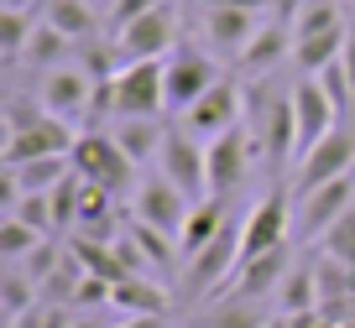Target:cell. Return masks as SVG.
Instances as JSON below:
<instances>
[{
	"label": "cell",
	"mask_w": 355,
	"mask_h": 328,
	"mask_svg": "<svg viewBox=\"0 0 355 328\" xmlns=\"http://www.w3.org/2000/svg\"><path fill=\"white\" fill-rule=\"evenodd\" d=\"M245 131L256 141V162H266V172H282L288 162H298V120H293V84H272V78H251L245 94Z\"/></svg>",
	"instance_id": "cell-1"
},
{
	"label": "cell",
	"mask_w": 355,
	"mask_h": 328,
	"mask_svg": "<svg viewBox=\"0 0 355 328\" xmlns=\"http://www.w3.org/2000/svg\"><path fill=\"white\" fill-rule=\"evenodd\" d=\"M100 84H105V78L94 73L84 57H68L63 68H53V73L37 78L32 94L42 99V104L53 109L63 125H73V120H94V99H100Z\"/></svg>",
	"instance_id": "cell-2"
},
{
	"label": "cell",
	"mask_w": 355,
	"mask_h": 328,
	"mask_svg": "<svg viewBox=\"0 0 355 328\" xmlns=\"http://www.w3.org/2000/svg\"><path fill=\"white\" fill-rule=\"evenodd\" d=\"M167 57H146V63H121L110 78V99H115V120H146L167 109Z\"/></svg>",
	"instance_id": "cell-3"
},
{
	"label": "cell",
	"mask_w": 355,
	"mask_h": 328,
	"mask_svg": "<svg viewBox=\"0 0 355 328\" xmlns=\"http://www.w3.org/2000/svg\"><path fill=\"white\" fill-rule=\"evenodd\" d=\"M220 63H214V53L209 47H199V42H183L167 53V78H162V89H167V109L173 115H183V109L193 104V99H204L214 84H220Z\"/></svg>",
	"instance_id": "cell-4"
},
{
	"label": "cell",
	"mask_w": 355,
	"mask_h": 328,
	"mask_svg": "<svg viewBox=\"0 0 355 328\" xmlns=\"http://www.w3.org/2000/svg\"><path fill=\"white\" fill-rule=\"evenodd\" d=\"M183 42V21H178V0H157L146 16L115 32V53L121 63H146V57H167Z\"/></svg>",
	"instance_id": "cell-5"
},
{
	"label": "cell",
	"mask_w": 355,
	"mask_h": 328,
	"mask_svg": "<svg viewBox=\"0 0 355 328\" xmlns=\"http://www.w3.org/2000/svg\"><path fill=\"white\" fill-rule=\"evenodd\" d=\"M73 172L84 177V183H100L110 188L115 198H125V188L136 183V162L121 152V141H115L110 131H84L73 141Z\"/></svg>",
	"instance_id": "cell-6"
},
{
	"label": "cell",
	"mask_w": 355,
	"mask_h": 328,
	"mask_svg": "<svg viewBox=\"0 0 355 328\" xmlns=\"http://www.w3.org/2000/svg\"><path fill=\"white\" fill-rule=\"evenodd\" d=\"M178 125H183L189 136H199L204 146H209L214 136H225V131H235V125H245V89H241V78L225 73L220 84L209 89V94L193 99V104L178 115Z\"/></svg>",
	"instance_id": "cell-7"
},
{
	"label": "cell",
	"mask_w": 355,
	"mask_h": 328,
	"mask_svg": "<svg viewBox=\"0 0 355 328\" xmlns=\"http://www.w3.org/2000/svg\"><path fill=\"white\" fill-rule=\"evenodd\" d=\"M157 172H162L167 183H178L193 203H199V198H209V146H204L199 136H189L183 125H167Z\"/></svg>",
	"instance_id": "cell-8"
},
{
	"label": "cell",
	"mask_w": 355,
	"mask_h": 328,
	"mask_svg": "<svg viewBox=\"0 0 355 328\" xmlns=\"http://www.w3.org/2000/svg\"><path fill=\"white\" fill-rule=\"evenodd\" d=\"M288 230H293L288 188L277 183V188H266V193L251 203V214L241 219V261L266 255V250H282V245H288Z\"/></svg>",
	"instance_id": "cell-9"
},
{
	"label": "cell",
	"mask_w": 355,
	"mask_h": 328,
	"mask_svg": "<svg viewBox=\"0 0 355 328\" xmlns=\"http://www.w3.org/2000/svg\"><path fill=\"white\" fill-rule=\"evenodd\" d=\"M189 208H193V198L183 193L178 183H167L162 172H146L141 183H136V193H131V219H141V224H152V230L173 235V240L183 235Z\"/></svg>",
	"instance_id": "cell-10"
},
{
	"label": "cell",
	"mask_w": 355,
	"mask_h": 328,
	"mask_svg": "<svg viewBox=\"0 0 355 328\" xmlns=\"http://www.w3.org/2000/svg\"><path fill=\"white\" fill-rule=\"evenodd\" d=\"M345 172H355V125L350 120H340L319 146H309V152L298 156L293 193H309V188L329 183V177H345Z\"/></svg>",
	"instance_id": "cell-11"
},
{
	"label": "cell",
	"mask_w": 355,
	"mask_h": 328,
	"mask_svg": "<svg viewBox=\"0 0 355 328\" xmlns=\"http://www.w3.org/2000/svg\"><path fill=\"white\" fill-rule=\"evenodd\" d=\"M73 125H63L58 115H42L32 125H6V146H0V167H21L37 156H68L73 152Z\"/></svg>",
	"instance_id": "cell-12"
},
{
	"label": "cell",
	"mask_w": 355,
	"mask_h": 328,
	"mask_svg": "<svg viewBox=\"0 0 355 328\" xmlns=\"http://www.w3.org/2000/svg\"><path fill=\"white\" fill-rule=\"evenodd\" d=\"M251 162H256V141L245 125L214 136L209 141V198H235L251 177Z\"/></svg>",
	"instance_id": "cell-13"
},
{
	"label": "cell",
	"mask_w": 355,
	"mask_h": 328,
	"mask_svg": "<svg viewBox=\"0 0 355 328\" xmlns=\"http://www.w3.org/2000/svg\"><path fill=\"white\" fill-rule=\"evenodd\" d=\"M345 208H355V172L329 177V183H319V188H309V193H298L293 230H298L303 240H324V230H329V224L345 214Z\"/></svg>",
	"instance_id": "cell-14"
},
{
	"label": "cell",
	"mask_w": 355,
	"mask_h": 328,
	"mask_svg": "<svg viewBox=\"0 0 355 328\" xmlns=\"http://www.w3.org/2000/svg\"><path fill=\"white\" fill-rule=\"evenodd\" d=\"M293 120H298V156L309 152V146H319L324 136L334 131V125L345 120L340 109H334V99L324 94V84L313 73H303L298 84H293Z\"/></svg>",
	"instance_id": "cell-15"
},
{
	"label": "cell",
	"mask_w": 355,
	"mask_h": 328,
	"mask_svg": "<svg viewBox=\"0 0 355 328\" xmlns=\"http://www.w3.org/2000/svg\"><path fill=\"white\" fill-rule=\"evenodd\" d=\"M256 32H261V21L251 6H204V42L214 57H241Z\"/></svg>",
	"instance_id": "cell-16"
},
{
	"label": "cell",
	"mask_w": 355,
	"mask_h": 328,
	"mask_svg": "<svg viewBox=\"0 0 355 328\" xmlns=\"http://www.w3.org/2000/svg\"><path fill=\"white\" fill-rule=\"evenodd\" d=\"M288 53H293V21L272 16V21H261V32L251 37V47L235 57V68L251 73V78H272V68H277Z\"/></svg>",
	"instance_id": "cell-17"
},
{
	"label": "cell",
	"mask_w": 355,
	"mask_h": 328,
	"mask_svg": "<svg viewBox=\"0 0 355 328\" xmlns=\"http://www.w3.org/2000/svg\"><path fill=\"white\" fill-rule=\"evenodd\" d=\"M230 224H235V219H230V198H199V203L189 208V219H183V235H178L183 261H189L193 250H204L209 240H220Z\"/></svg>",
	"instance_id": "cell-18"
},
{
	"label": "cell",
	"mask_w": 355,
	"mask_h": 328,
	"mask_svg": "<svg viewBox=\"0 0 355 328\" xmlns=\"http://www.w3.org/2000/svg\"><path fill=\"white\" fill-rule=\"evenodd\" d=\"M68 172H73V152H68V156H37V162L6 167V203L21 198V193H53Z\"/></svg>",
	"instance_id": "cell-19"
},
{
	"label": "cell",
	"mask_w": 355,
	"mask_h": 328,
	"mask_svg": "<svg viewBox=\"0 0 355 328\" xmlns=\"http://www.w3.org/2000/svg\"><path fill=\"white\" fill-rule=\"evenodd\" d=\"M110 136L121 141V152L131 156L136 167H152L162 156V141H167V120L162 115H146V120H115Z\"/></svg>",
	"instance_id": "cell-20"
},
{
	"label": "cell",
	"mask_w": 355,
	"mask_h": 328,
	"mask_svg": "<svg viewBox=\"0 0 355 328\" xmlns=\"http://www.w3.org/2000/svg\"><path fill=\"white\" fill-rule=\"evenodd\" d=\"M266 323H272V313L251 297H214L193 318V328H266Z\"/></svg>",
	"instance_id": "cell-21"
},
{
	"label": "cell",
	"mask_w": 355,
	"mask_h": 328,
	"mask_svg": "<svg viewBox=\"0 0 355 328\" xmlns=\"http://www.w3.org/2000/svg\"><path fill=\"white\" fill-rule=\"evenodd\" d=\"M47 21L63 37H73L78 47L100 42V6L94 0H47Z\"/></svg>",
	"instance_id": "cell-22"
},
{
	"label": "cell",
	"mask_w": 355,
	"mask_h": 328,
	"mask_svg": "<svg viewBox=\"0 0 355 328\" xmlns=\"http://www.w3.org/2000/svg\"><path fill=\"white\" fill-rule=\"evenodd\" d=\"M110 307H121V318L125 313H173V297L162 292V286L152 282V276H121V282L110 286Z\"/></svg>",
	"instance_id": "cell-23"
},
{
	"label": "cell",
	"mask_w": 355,
	"mask_h": 328,
	"mask_svg": "<svg viewBox=\"0 0 355 328\" xmlns=\"http://www.w3.org/2000/svg\"><path fill=\"white\" fill-rule=\"evenodd\" d=\"M309 307H319V266L298 261L277 286V313H309Z\"/></svg>",
	"instance_id": "cell-24"
},
{
	"label": "cell",
	"mask_w": 355,
	"mask_h": 328,
	"mask_svg": "<svg viewBox=\"0 0 355 328\" xmlns=\"http://www.w3.org/2000/svg\"><path fill=\"white\" fill-rule=\"evenodd\" d=\"M125 235H131V245L146 255V266H152V271H173V266H183V250H178L173 235L152 230V224H141V219H131V224H125Z\"/></svg>",
	"instance_id": "cell-25"
},
{
	"label": "cell",
	"mask_w": 355,
	"mask_h": 328,
	"mask_svg": "<svg viewBox=\"0 0 355 328\" xmlns=\"http://www.w3.org/2000/svg\"><path fill=\"white\" fill-rule=\"evenodd\" d=\"M345 37H350V21L334 26V32H319V37H298V42H293V63H298L303 73H319L324 63L345 57Z\"/></svg>",
	"instance_id": "cell-26"
},
{
	"label": "cell",
	"mask_w": 355,
	"mask_h": 328,
	"mask_svg": "<svg viewBox=\"0 0 355 328\" xmlns=\"http://www.w3.org/2000/svg\"><path fill=\"white\" fill-rule=\"evenodd\" d=\"M334 26H345V11L334 6V0H303L298 16H293V42H298V37L334 32Z\"/></svg>",
	"instance_id": "cell-27"
},
{
	"label": "cell",
	"mask_w": 355,
	"mask_h": 328,
	"mask_svg": "<svg viewBox=\"0 0 355 328\" xmlns=\"http://www.w3.org/2000/svg\"><path fill=\"white\" fill-rule=\"evenodd\" d=\"M6 219H21V224H32L37 235H53L58 230V214H53V193H21L6 203Z\"/></svg>",
	"instance_id": "cell-28"
},
{
	"label": "cell",
	"mask_w": 355,
	"mask_h": 328,
	"mask_svg": "<svg viewBox=\"0 0 355 328\" xmlns=\"http://www.w3.org/2000/svg\"><path fill=\"white\" fill-rule=\"evenodd\" d=\"M319 255H329V261H340V266H355V208H345L329 230H324Z\"/></svg>",
	"instance_id": "cell-29"
},
{
	"label": "cell",
	"mask_w": 355,
	"mask_h": 328,
	"mask_svg": "<svg viewBox=\"0 0 355 328\" xmlns=\"http://www.w3.org/2000/svg\"><path fill=\"white\" fill-rule=\"evenodd\" d=\"M42 240H47V235H37L32 224H21V219H6V230H0V255H6V266H21Z\"/></svg>",
	"instance_id": "cell-30"
},
{
	"label": "cell",
	"mask_w": 355,
	"mask_h": 328,
	"mask_svg": "<svg viewBox=\"0 0 355 328\" xmlns=\"http://www.w3.org/2000/svg\"><path fill=\"white\" fill-rule=\"evenodd\" d=\"M152 6H157V0H115V6H110V37L121 32V26H131L136 16H146Z\"/></svg>",
	"instance_id": "cell-31"
},
{
	"label": "cell",
	"mask_w": 355,
	"mask_h": 328,
	"mask_svg": "<svg viewBox=\"0 0 355 328\" xmlns=\"http://www.w3.org/2000/svg\"><path fill=\"white\" fill-rule=\"evenodd\" d=\"M110 328H167V318L162 313H125L121 323H110Z\"/></svg>",
	"instance_id": "cell-32"
},
{
	"label": "cell",
	"mask_w": 355,
	"mask_h": 328,
	"mask_svg": "<svg viewBox=\"0 0 355 328\" xmlns=\"http://www.w3.org/2000/svg\"><path fill=\"white\" fill-rule=\"evenodd\" d=\"M345 73H350V89H355V21H350V37H345Z\"/></svg>",
	"instance_id": "cell-33"
},
{
	"label": "cell",
	"mask_w": 355,
	"mask_h": 328,
	"mask_svg": "<svg viewBox=\"0 0 355 328\" xmlns=\"http://www.w3.org/2000/svg\"><path fill=\"white\" fill-rule=\"evenodd\" d=\"M340 328H355V318H345V323H340Z\"/></svg>",
	"instance_id": "cell-34"
},
{
	"label": "cell",
	"mask_w": 355,
	"mask_h": 328,
	"mask_svg": "<svg viewBox=\"0 0 355 328\" xmlns=\"http://www.w3.org/2000/svg\"><path fill=\"white\" fill-rule=\"evenodd\" d=\"M94 6H115V0H94Z\"/></svg>",
	"instance_id": "cell-35"
},
{
	"label": "cell",
	"mask_w": 355,
	"mask_h": 328,
	"mask_svg": "<svg viewBox=\"0 0 355 328\" xmlns=\"http://www.w3.org/2000/svg\"><path fill=\"white\" fill-rule=\"evenodd\" d=\"M345 6H350V11H355V0H345Z\"/></svg>",
	"instance_id": "cell-36"
}]
</instances>
